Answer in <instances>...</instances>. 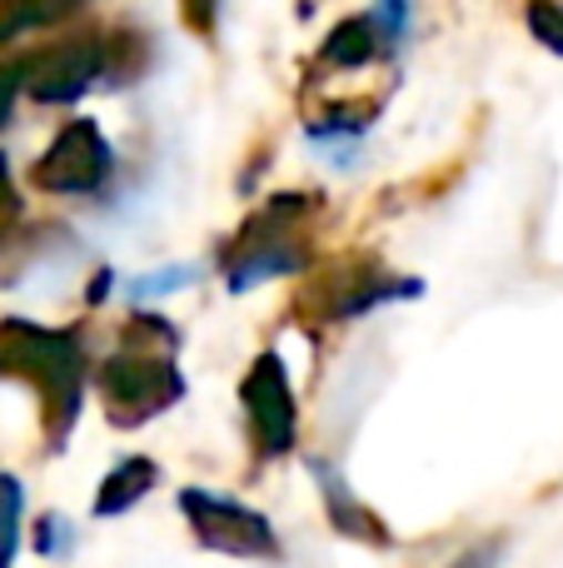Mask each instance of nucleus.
I'll return each mask as SVG.
<instances>
[{"label": "nucleus", "mask_w": 563, "mask_h": 568, "mask_svg": "<svg viewBox=\"0 0 563 568\" xmlns=\"http://www.w3.org/2000/svg\"><path fill=\"white\" fill-rule=\"evenodd\" d=\"M180 509H185L190 529L205 549L229 554V559H279V539L269 529L265 514L245 509L239 499L215 489H185L180 494Z\"/></svg>", "instance_id": "4"}, {"label": "nucleus", "mask_w": 563, "mask_h": 568, "mask_svg": "<svg viewBox=\"0 0 563 568\" xmlns=\"http://www.w3.org/2000/svg\"><path fill=\"white\" fill-rule=\"evenodd\" d=\"M20 514H25V494H20V479L0 469V568H16Z\"/></svg>", "instance_id": "9"}, {"label": "nucleus", "mask_w": 563, "mask_h": 568, "mask_svg": "<svg viewBox=\"0 0 563 568\" xmlns=\"http://www.w3.org/2000/svg\"><path fill=\"white\" fill-rule=\"evenodd\" d=\"M6 115H10V80H0V125H6Z\"/></svg>", "instance_id": "17"}, {"label": "nucleus", "mask_w": 563, "mask_h": 568, "mask_svg": "<svg viewBox=\"0 0 563 568\" xmlns=\"http://www.w3.org/2000/svg\"><path fill=\"white\" fill-rule=\"evenodd\" d=\"M405 294H424V284L385 275L379 265H365V260H359L349 275H329L319 284V294H309V300L319 304L325 320H355V314L379 310V304H389V300H405Z\"/></svg>", "instance_id": "6"}, {"label": "nucleus", "mask_w": 563, "mask_h": 568, "mask_svg": "<svg viewBox=\"0 0 563 568\" xmlns=\"http://www.w3.org/2000/svg\"><path fill=\"white\" fill-rule=\"evenodd\" d=\"M155 484H160L155 464H150L145 454H130L125 464H115V469L105 474V484H100V494H95V514H100V519H115V514L135 509V504L145 499Z\"/></svg>", "instance_id": "8"}, {"label": "nucleus", "mask_w": 563, "mask_h": 568, "mask_svg": "<svg viewBox=\"0 0 563 568\" xmlns=\"http://www.w3.org/2000/svg\"><path fill=\"white\" fill-rule=\"evenodd\" d=\"M16 220H20V195H16V185H10L6 160H0V240L16 230Z\"/></svg>", "instance_id": "13"}, {"label": "nucleus", "mask_w": 563, "mask_h": 568, "mask_svg": "<svg viewBox=\"0 0 563 568\" xmlns=\"http://www.w3.org/2000/svg\"><path fill=\"white\" fill-rule=\"evenodd\" d=\"M180 394H185V379H180L175 359H170V334H155V339H135L130 334L100 364V404H105L110 424H120V429L150 424L170 404H180Z\"/></svg>", "instance_id": "2"}, {"label": "nucleus", "mask_w": 563, "mask_h": 568, "mask_svg": "<svg viewBox=\"0 0 563 568\" xmlns=\"http://www.w3.org/2000/svg\"><path fill=\"white\" fill-rule=\"evenodd\" d=\"M534 30L544 45H554L563 55V10H534Z\"/></svg>", "instance_id": "15"}, {"label": "nucleus", "mask_w": 563, "mask_h": 568, "mask_svg": "<svg viewBox=\"0 0 563 568\" xmlns=\"http://www.w3.org/2000/svg\"><path fill=\"white\" fill-rule=\"evenodd\" d=\"M195 284V265H175V270H150V275L130 280V300H155V294H175Z\"/></svg>", "instance_id": "11"}, {"label": "nucleus", "mask_w": 563, "mask_h": 568, "mask_svg": "<svg viewBox=\"0 0 563 568\" xmlns=\"http://www.w3.org/2000/svg\"><path fill=\"white\" fill-rule=\"evenodd\" d=\"M0 369L20 374L40 389V409H45L50 449H60L80 414V394H85V354L70 329H45L30 320L0 324Z\"/></svg>", "instance_id": "1"}, {"label": "nucleus", "mask_w": 563, "mask_h": 568, "mask_svg": "<svg viewBox=\"0 0 563 568\" xmlns=\"http://www.w3.org/2000/svg\"><path fill=\"white\" fill-rule=\"evenodd\" d=\"M110 280H115V275H110V270H100V275H95V284H90V304H100V300H105Z\"/></svg>", "instance_id": "16"}, {"label": "nucleus", "mask_w": 563, "mask_h": 568, "mask_svg": "<svg viewBox=\"0 0 563 568\" xmlns=\"http://www.w3.org/2000/svg\"><path fill=\"white\" fill-rule=\"evenodd\" d=\"M499 559H504V544L489 539V544H474L469 554H459L454 568H499Z\"/></svg>", "instance_id": "14"}, {"label": "nucleus", "mask_w": 563, "mask_h": 568, "mask_svg": "<svg viewBox=\"0 0 563 568\" xmlns=\"http://www.w3.org/2000/svg\"><path fill=\"white\" fill-rule=\"evenodd\" d=\"M239 404L249 419V439H255L259 459H285L299 439V404L289 389V369L279 349H259L255 364L239 379Z\"/></svg>", "instance_id": "3"}, {"label": "nucleus", "mask_w": 563, "mask_h": 568, "mask_svg": "<svg viewBox=\"0 0 563 568\" xmlns=\"http://www.w3.org/2000/svg\"><path fill=\"white\" fill-rule=\"evenodd\" d=\"M70 529H65V519H60V514H45V519L35 524V549L40 554H65L70 549Z\"/></svg>", "instance_id": "12"}, {"label": "nucleus", "mask_w": 563, "mask_h": 568, "mask_svg": "<svg viewBox=\"0 0 563 568\" xmlns=\"http://www.w3.org/2000/svg\"><path fill=\"white\" fill-rule=\"evenodd\" d=\"M309 469H315L319 494H325V514H329V524H335V529L345 534V539L379 544V549H385V544H389V529L365 509V499H355V489H349V484L339 479L335 464H319V459H315Z\"/></svg>", "instance_id": "7"}, {"label": "nucleus", "mask_w": 563, "mask_h": 568, "mask_svg": "<svg viewBox=\"0 0 563 568\" xmlns=\"http://www.w3.org/2000/svg\"><path fill=\"white\" fill-rule=\"evenodd\" d=\"M85 80H90V60L55 55L45 70H40L35 90H40V100H70V95H80V85H85Z\"/></svg>", "instance_id": "10"}, {"label": "nucleus", "mask_w": 563, "mask_h": 568, "mask_svg": "<svg viewBox=\"0 0 563 568\" xmlns=\"http://www.w3.org/2000/svg\"><path fill=\"white\" fill-rule=\"evenodd\" d=\"M105 180H110V145L100 140V130L90 120L70 125L35 165V185L50 190V195H95Z\"/></svg>", "instance_id": "5"}]
</instances>
